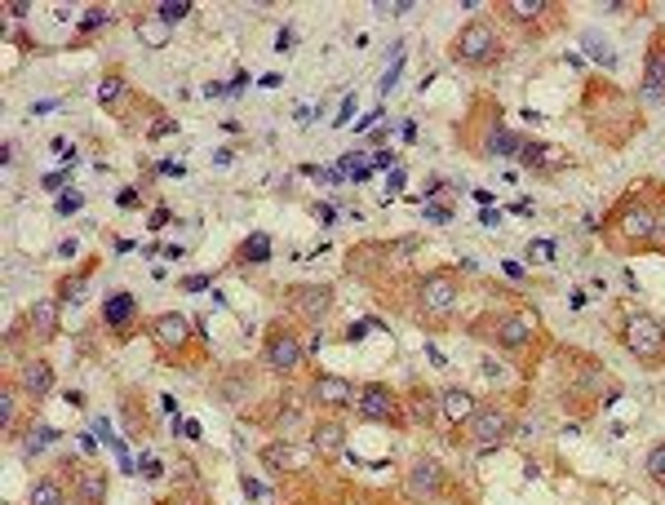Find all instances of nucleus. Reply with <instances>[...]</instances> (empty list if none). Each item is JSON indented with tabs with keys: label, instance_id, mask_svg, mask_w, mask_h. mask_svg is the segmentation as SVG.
I'll return each mask as SVG.
<instances>
[{
	"label": "nucleus",
	"instance_id": "28",
	"mask_svg": "<svg viewBox=\"0 0 665 505\" xmlns=\"http://www.w3.org/2000/svg\"><path fill=\"white\" fill-rule=\"evenodd\" d=\"M262 461H266L271 470H280V466H284V470H298V466H302V457L289 448V443H271V448L262 452Z\"/></svg>",
	"mask_w": 665,
	"mask_h": 505
},
{
	"label": "nucleus",
	"instance_id": "32",
	"mask_svg": "<svg viewBox=\"0 0 665 505\" xmlns=\"http://www.w3.org/2000/svg\"><path fill=\"white\" fill-rule=\"evenodd\" d=\"M120 89H125V76H120V71H107L102 85H98V102H102V107H111V102L120 98Z\"/></svg>",
	"mask_w": 665,
	"mask_h": 505
},
{
	"label": "nucleus",
	"instance_id": "51",
	"mask_svg": "<svg viewBox=\"0 0 665 505\" xmlns=\"http://www.w3.org/2000/svg\"><path fill=\"white\" fill-rule=\"evenodd\" d=\"M280 80H284V76H280V71H271V76H262V80H258V85H266V89H280Z\"/></svg>",
	"mask_w": 665,
	"mask_h": 505
},
{
	"label": "nucleus",
	"instance_id": "43",
	"mask_svg": "<svg viewBox=\"0 0 665 505\" xmlns=\"http://www.w3.org/2000/svg\"><path fill=\"white\" fill-rule=\"evenodd\" d=\"M351 116H355V98H346V102H342V116H337V129L351 125Z\"/></svg>",
	"mask_w": 665,
	"mask_h": 505
},
{
	"label": "nucleus",
	"instance_id": "9",
	"mask_svg": "<svg viewBox=\"0 0 665 505\" xmlns=\"http://www.w3.org/2000/svg\"><path fill=\"white\" fill-rule=\"evenodd\" d=\"M617 226L630 244H648V240H657V209L643 200H626L617 213Z\"/></svg>",
	"mask_w": 665,
	"mask_h": 505
},
{
	"label": "nucleus",
	"instance_id": "36",
	"mask_svg": "<svg viewBox=\"0 0 665 505\" xmlns=\"http://www.w3.org/2000/svg\"><path fill=\"white\" fill-rule=\"evenodd\" d=\"M528 257H532V262H550V257H555V240H532Z\"/></svg>",
	"mask_w": 665,
	"mask_h": 505
},
{
	"label": "nucleus",
	"instance_id": "19",
	"mask_svg": "<svg viewBox=\"0 0 665 505\" xmlns=\"http://www.w3.org/2000/svg\"><path fill=\"white\" fill-rule=\"evenodd\" d=\"M519 147H524V138L519 133H510L506 125H488V133L479 138V156H488V160H501V156H519Z\"/></svg>",
	"mask_w": 665,
	"mask_h": 505
},
{
	"label": "nucleus",
	"instance_id": "8",
	"mask_svg": "<svg viewBox=\"0 0 665 505\" xmlns=\"http://www.w3.org/2000/svg\"><path fill=\"white\" fill-rule=\"evenodd\" d=\"M444 492V466L435 457H417L413 470L404 474V497L408 501H431Z\"/></svg>",
	"mask_w": 665,
	"mask_h": 505
},
{
	"label": "nucleus",
	"instance_id": "33",
	"mask_svg": "<svg viewBox=\"0 0 665 505\" xmlns=\"http://www.w3.org/2000/svg\"><path fill=\"white\" fill-rule=\"evenodd\" d=\"M643 470H648V479L657 483V488H665V443H657V448L648 452V461H643Z\"/></svg>",
	"mask_w": 665,
	"mask_h": 505
},
{
	"label": "nucleus",
	"instance_id": "31",
	"mask_svg": "<svg viewBox=\"0 0 665 505\" xmlns=\"http://www.w3.org/2000/svg\"><path fill=\"white\" fill-rule=\"evenodd\" d=\"M581 40H586V54L595 58L599 67H608V71L617 67V54H612V49H608V40H599L595 32H586V36H581Z\"/></svg>",
	"mask_w": 665,
	"mask_h": 505
},
{
	"label": "nucleus",
	"instance_id": "15",
	"mask_svg": "<svg viewBox=\"0 0 665 505\" xmlns=\"http://www.w3.org/2000/svg\"><path fill=\"white\" fill-rule=\"evenodd\" d=\"M151 342H156L165 355H173V350H182L187 346V337H191V324H187V315H156L151 319Z\"/></svg>",
	"mask_w": 665,
	"mask_h": 505
},
{
	"label": "nucleus",
	"instance_id": "38",
	"mask_svg": "<svg viewBox=\"0 0 665 505\" xmlns=\"http://www.w3.org/2000/svg\"><path fill=\"white\" fill-rule=\"evenodd\" d=\"M102 23H107V9H89V14H85V18H80V32H85V36H89V32H98V27H102Z\"/></svg>",
	"mask_w": 665,
	"mask_h": 505
},
{
	"label": "nucleus",
	"instance_id": "22",
	"mask_svg": "<svg viewBox=\"0 0 665 505\" xmlns=\"http://www.w3.org/2000/svg\"><path fill=\"white\" fill-rule=\"evenodd\" d=\"M408 408H413V421H422V426H431V421L439 417V395L426 386H417L413 395H408Z\"/></svg>",
	"mask_w": 665,
	"mask_h": 505
},
{
	"label": "nucleus",
	"instance_id": "23",
	"mask_svg": "<svg viewBox=\"0 0 665 505\" xmlns=\"http://www.w3.org/2000/svg\"><path fill=\"white\" fill-rule=\"evenodd\" d=\"M235 257L240 262H249V266H262V262H271V235H262V231H253L249 240L235 249Z\"/></svg>",
	"mask_w": 665,
	"mask_h": 505
},
{
	"label": "nucleus",
	"instance_id": "16",
	"mask_svg": "<svg viewBox=\"0 0 665 505\" xmlns=\"http://www.w3.org/2000/svg\"><path fill=\"white\" fill-rule=\"evenodd\" d=\"M311 452L324 461L346 457V426L342 421H315L311 426Z\"/></svg>",
	"mask_w": 665,
	"mask_h": 505
},
{
	"label": "nucleus",
	"instance_id": "48",
	"mask_svg": "<svg viewBox=\"0 0 665 505\" xmlns=\"http://www.w3.org/2000/svg\"><path fill=\"white\" fill-rule=\"evenodd\" d=\"M116 204H120V209H129V204H138V191H120V195H116Z\"/></svg>",
	"mask_w": 665,
	"mask_h": 505
},
{
	"label": "nucleus",
	"instance_id": "20",
	"mask_svg": "<svg viewBox=\"0 0 665 505\" xmlns=\"http://www.w3.org/2000/svg\"><path fill=\"white\" fill-rule=\"evenodd\" d=\"M133 319H138V293H111L107 302H102V324L107 328H129Z\"/></svg>",
	"mask_w": 665,
	"mask_h": 505
},
{
	"label": "nucleus",
	"instance_id": "1",
	"mask_svg": "<svg viewBox=\"0 0 665 505\" xmlns=\"http://www.w3.org/2000/svg\"><path fill=\"white\" fill-rule=\"evenodd\" d=\"M621 342H626V350L639 359V364H648V368L665 364V324L657 315L630 311L626 319H621Z\"/></svg>",
	"mask_w": 665,
	"mask_h": 505
},
{
	"label": "nucleus",
	"instance_id": "5",
	"mask_svg": "<svg viewBox=\"0 0 665 505\" xmlns=\"http://www.w3.org/2000/svg\"><path fill=\"white\" fill-rule=\"evenodd\" d=\"M515 435V412L506 404H479L475 417L466 421V439L479 443V448H493V443Z\"/></svg>",
	"mask_w": 665,
	"mask_h": 505
},
{
	"label": "nucleus",
	"instance_id": "17",
	"mask_svg": "<svg viewBox=\"0 0 665 505\" xmlns=\"http://www.w3.org/2000/svg\"><path fill=\"white\" fill-rule=\"evenodd\" d=\"M18 390H23L27 399H45L49 390H54V364L49 359H27L23 368H18Z\"/></svg>",
	"mask_w": 665,
	"mask_h": 505
},
{
	"label": "nucleus",
	"instance_id": "7",
	"mask_svg": "<svg viewBox=\"0 0 665 505\" xmlns=\"http://www.w3.org/2000/svg\"><path fill=\"white\" fill-rule=\"evenodd\" d=\"M284 302H289V311L302 319V324H324L333 311V288L329 284H293L289 293H284Z\"/></svg>",
	"mask_w": 665,
	"mask_h": 505
},
{
	"label": "nucleus",
	"instance_id": "47",
	"mask_svg": "<svg viewBox=\"0 0 665 505\" xmlns=\"http://www.w3.org/2000/svg\"><path fill=\"white\" fill-rule=\"evenodd\" d=\"M382 116H386L382 107H377V111H368V116H360V125H355V129H368V125H377V120H382Z\"/></svg>",
	"mask_w": 665,
	"mask_h": 505
},
{
	"label": "nucleus",
	"instance_id": "18",
	"mask_svg": "<svg viewBox=\"0 0 665 505\" xmlns=\"http://www.w3.org/2000/svg\"><path fill=\"white\" fill-rule=\"evenodd\" d=\"M475 408H479V399L470 395L466 386H444V390H439V412H444L453 426H466V421L475 417Z\"/></svg>",
	"mask_w": 665,
	"mask_h": 505
},
{
	"label": "nucleus",
	"instance_id": "45",
	"mask_svg": "<svg viewBox=\"0 0 665 505\" xmlns=\"http://www.w3.org/2000/svg\"><path fill=\"white\" fill-rule=\"evenodd\" d=\"M275 49H280V54H289V49H293V32H289V27L275 36Z\"/></svg>",
	"mask_w": 665,
	"mask_h": 505
},
{
	"label": "nucleus",
	"instance_id": "35",
	"mask_svg": "<svg viewBox=\"0 0 665 505\" xmlns=\"http://www.w3.org/2000/svg\"><path fill=\"white\" fill-rule=\"evenodd\" d=\"M373 9L382 18H399V14H408V9H417L413 0H373Z\"/></svg>",
	"mask_w": 665,
	"mask_h": 505
},
{
	"label": "nucleus",
	"instance_id": "52",
	"mask_svg": "<svg viewBox=\"0 0 665 505\" xmlns=\"http://www.w3.org/2000/svg\"><path fill=\"white\" fill-rule=\"evenodd\" d=\"M657 240H661V244H665V209H661V213H657Z\"/></svg>",
	"mask_w": 665,
	"mask_h": 505
},
{
	"label": "nucleus",
	"instance_id": "41",
	"mask_svg": "<svg viewBox=\"0 0 665 505\" xmlns=\"http://www.w3.org/2000/svg\"><path fill=\"white\" fill-rule=\"evenodd\" d=\"M80 204H85V200H80L76 191H71V195H58V213H63V218H67V213H80Z\"/></svg>",
	"mask_w": 665,
	"mask_h": 505
},
{
	"label": "nucleus",
	"instance_id": "24",
	"mask_svg": "<svg viewBox=\"0 0 665 505\" xmlns=\"http://www.w3.org/2000/svg\"><path fill=\"white\" fill-rule=\"evenodd\" d=\"M80 501H85V505L107 501V474H102V470H80Z\"/></svg>",
	"mask_w": 665,
	"mask_h": 505
},
{
	"label": "nucleus",
	"instance_id": "42",
	"mask_svg": "<svg viewBox=\"0 0 665 505\" xmlns=\"http://www.w3.org/2000/svg\"><path fill=\"white\" fill-rule=\"evenodd\" d=\"M209 284H213V275H187V280H182L187 293H200V288H209Z\"/></svg>",
	"mask_w": 665,
	"mask_h": 505
},
{
	"label": "nucleus",
	"instance_id": "26",
	"mask_svg": "<svg viewBox=\"0 0 665 505\" xmlns=\"http://www.w3.org/2000/svg\"><path fill=\"white\" fill-rule=\"evenodd\" d=\"M191 0H160V5H151V14L160 18V23H169V27H178L182 18H191Z\"/></svg>",
	"mask_w": 665,
	"mask_h": 505
},
{
	"label": "nucleus",
	"instance_id": "13",
	"mask_svg": "<svg viewBox=\"0 0 665 505\" xmlns=\"http://www.w3.org/2000/svg\"><path fill=\"white\" fill-rule=\"evenodd\" d=\"M493 337H497L501 350H524L532 337H537V319L524 315V311L501 315V319H493Z\"/></svg>",
	"mask_w": 665,
	"mask_h": 505
},
{
	"label": "nucleus",
	"instance_id": "44",
	"mask_svg": "<svg viewBox=\"0 0 665 505\" xmlns=\"http://www.w3.org/2000/svg\"><path fill=\"white\" fill-rule=\"evenodd\" d=\"M479 226H488V231H493V226H501V213L497 209H484V213H479Z\"/></svg>",
	"mask_w": 665,
	"mask_h": 505
},
{
	"label": "nucleus",
	"instance_id": "6",
	"mask_svg": "<svg viewBox=\"0 0 665 505\" xmlns=\"http://www.w3.org/2000/svg\"><path fill=\"white\" fill-rule=\"evenodd\" d=\"M302 342H298V333L293 328H284V324H275L271 333H266V342H262V364L271 368V373H298L302 368Z\"/></svg>",
	"mask_w": 665,
	"mask_h": 505
},
{
	"label": "nucleus",
	"instance_id": "40",
	"mask_svg": "<svg viewBox=\"0 0 665 505\" xmlns=\"http://www.w3.org/2000/svg\"><path fill=\"white\" fill-rule=\"evenodd\" d=\"M422 218H431V222H453V209H444V204H426Z\"/></svg>",
	"mask_w": 665,
	"mask_h": 505
},
{
	"label": "nucleus",
	"instance_id": "37",
	"mask_svg": "<svg viewBox=\"0 0 665 505\" xmlns=\"http://www.w3.org/2000/svg\"><path fill=\"white\" fill-rule=\"evenodd\" d=\"M399 71H404V49H395V63H391V71H386V80H382V94H391V89H395Z\"/></svg>",
	"mask_w": 665,
	"mask_h": 505
},
{
	"label": "nucleus",
	"instance_id": "14",
	"mask_svg": "<svg viewBox=\"0 0 665 505\" xmlns=\"http://www.w3.org/2000/svg\"><path fill=\"white\" fill-rule=\"evenodd\" d=\"M58 297H40V302H32L23 311V324H27V333L36 337V342H54L58 337Z\"/></svg>",
	"mask_w": 665,
	"mask_h": 505
},
{
	"label": "nucleus",
	"instance_id": "21",
	"mask_svg": "<svg viewBox=\"0 0 665 505\" xmlns=\"http://www.w3.org/2000/svg\"><path fill=\"white\" fill-rule=\"evenodd\" d=\"M133 32H138V40H142L147 49H165L169 36H173V27L160 23L156 14H142V18H133Z\"/></svg>",
	"mask_w": 665,
	"mask_h": 505
},
{
	"label": "nucleus",
	"instance_id": "3",
	"mask_svg": "<svg viewBox=\"0 0 665 505\" xmlns=\"http://www.w3.org/2000/svg\"><path fill=\"white\" fill-rule=\"evenodd\" d=\"M413 297H417V315L448 319L457 306H462V284H457L453 271H431L413 284Z\"/></svg>",
	"mask_w": 665,
	"mask_h": 505
},
{
	"label": "nucleus",
	"instance_id": "27",
	"mask_svg": "<svg viewBox=\"0 0 665 505\" xmlns=\"http://www.w3.org/2000/svg\"><path fill=\"white\" fill-rule=\"evenodd\" d=\"M49 443H58V430H54V426H36V430H27V439H23V457H27V461L40 457V452L49 448Z\"/></svg>",
	"mask_w": 665,
	"mask_h": 505
},
{
	"label": "nucleus",
	"instance_id": "34",
	"mask_svg": "<svg viewBox=\"0 0 665 505\" xmlns=\"http://www.w3.org/2000/svg\"><path fill=\"white\" fill-rule=\"evenodd\" d=\"M14 386H5L0 390V430H5V435H14Z\"/></svg>",
	"mask_w": 665,
	"mask_h": 505
},
{
	"label": "nucleus",
	"instance_id": "10",
	"mask_svg": "<svg viewBox=\"0 0 665 505\" xmlns=\"http://www.w3.org/2000/svg\"><path fill=\"white\" fill-rule=\"evenodd\" d=\"M311 399L320 408H351L360 399V386L351 377H337V373H315L311 377Z\"/></svg>",
	"mask_w": 665,
	"mask_h": 505
},
{
	"label": "nucleus",
	"instance_id": "4",
	"mask_svg": "<svg viewBox=\"0 0 665 505\" xmlns=\"http://www.w3.org/2000/svg\"><path fill=\"white\" fill-rule=\"evenodd\" d=\"M355 412H360V421H373V426H404V399H399L386 381L360 386Z\"/></svg>",
	"mask_w": 665,
	"mask_h": 505
},
{
	"label": "nucleus",
	"instance_id": "12",
	"mask_svg": "<svg viewBox=\"0 0 665 505\" xmlns=\"http://www.w3.org/2000/svg\"><path fill=\"white\" fill-rule=\"evenodd\" d=\"M639 94L648 98V102H665V32H657V36H652V45H648Z\"/></svg>",
	"mask_w": 665,
	"mask_h": 505
},
{
	"label": "nucleus",
	"instance_id": "46",
	"mask_svg": "<svg viewBox=\"0 0 665 505\" xmlns=\"http://www.w3.org/2000/svg\"><path fill=\"white\" fill-rule=\"evenodd\" d=\"M364 333H368V324H351L346 328V342H364Z\"/></svg>",
	"mask_w": 665,
	"mask_h": 505
},
{
	"label": "nucleus",
	"instance_id": "29",
	"mask_svg": "<svg viewBox=\"0 0 665 505\" xmlns=\"http://www.w3.org/2000/svg\"><path fill=\"white\" fill-rule=\"evenodd\" d=\"M519 160H524L528 169H550V164H555V156H550L546 142H532V138H524V147H519Z\"/></svg>",
	"mask_w": 665,
	"mask_h": 505
},
{
	"label": "nucleus",
	"instance_id": "50",
	"mask_svg": "<svg viewBox=\"0 0 665 505\" xmlns=\"http://www.w3.org/2000/svg\"><path fill=\"white\" fill-rule=\"evenodd\" d=\"M160 226H169V209H156V218H151V231H160Z\"/></svg>",
	"mask_w": 665,
	"mask_h": 505
},
{
	"label": "nucleus",
	"instance_id": "25",
	"mask_svg": "<svg viewBox=\"0 0 665 505\" xmlns=\"http://www.w3.org/2000/svg\"><path fill=\"white\" fill-rule=\"evenodd\" d=\"M27 505H67V492H63V483L58 479H36L32 483V497H27Z\"/></svg>",
	"mask_w": 665,
	"mask_h": 505
},
{
	"label": "nucleus",
	"instance_id": "49",
	"mask_svg": "<svg viewBox=\"0 0 665 505\" xmlns=\"http://www.w3.org/2000/svg\"><path fill=\"white\" fill-rule=\"evenodd\" d=\"M173 129H178V125H173V120H160V125L151 129V138H165V133H173Z\"/></svg>",
	"mask_w": 665,
	"mask_h": 505
},
{
	"label": "nucleus",
	"instance_id": "53",
	"mask_svg": "<svg viewBox=\"0 0 665 505\" xmlns=\"http://www.w3.org/2000/svg\"><path fill=\"white\" fill-rule=\"evenodd\" d=\"M204 505H209V501H204Z\"/></svg>",
	"mask_w": 665,
	"mask_h": 505
},
{
	"label": "nucleus",
	"instance_id": "2",
	"mask_svg": "<svg viewBox=\"0 0 665 505\" xmlns=\"http://www.w3.org/2000/svg\"><path fill=\"white\" fill-rule=\"evenodd\" d=\"M448 54H453V63H462V67H488L493 58H501L497 27H493V23H484V18H470L462 32L453 36Z\"/></svg>",
	"mask_w": 665,
	"mask_h": 505
},
{
	"label": "nucleus",
	"instance_id": "30",
	"mask_svg": "<svg viewBox=\"0 0 665 505\" xmlns=\"http://www.w3.org/2000/svg\"><path fill=\"white\" fill-rule=\"evenodd\" d=\"M85 284H89V271H80V275H67V280L58 284V302L76 306L80 297H85Z\"/></svg>",
	"mask_w": 665,
	"mask_h": 505
},
{
	"label": "nucleus",
	"instance_id": "39",
	"mask_svg": "<svg viewBox=\"0 0 665 505\" xmlns=\"http://www.w3.org/2000/svg\"><path fill=\"white\" fill-rule=\"evenodd\" d=\"M0 9H5L9 18H18V23H23V18L32 14V5H27V0H5V5H0Z\"/></svg>",
	"mask_w": 665,
	"mask_h": 505
},
{
	"label": "nucleus",
	"instance_id": "11",
	"mask_svg": "<svg viewBox=\"0 0 665 505\" xmlns=\"http://www.w3.org/2000/svg\"><path fill=\"white\" fill-rule=\"evenodd\" d=\"M501 14H506L510 23L528 27V32H546V27L559 18V5H555V0H506Z\"/></svg>",
	"mask_w": 665,
	"mask_h": 505
}]
</instances>
